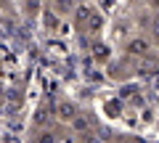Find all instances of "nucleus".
I'll return each instance as SVG.
<instances>
[{"instance_id":"obj_8","label":"nucleus","mask_w":159,"mask_h":143,"mask_svg":"<svg viewBox=\"0 0 159 143\" xmlns=\"http://www.w3.org/2000/svg\"><path fill=\"white\" fill-rule=\"evenodd\" d=\"M93 56H96V61H106L109 58V48L103 45V42H96V45H93Z\"/></svg>"},{"instance_id":"obj_3","label":"nucleus","mask_w":159,"mask_h":143,"mask_svg":"<svg viewBox=\"0 0 159 143\" xmlns=\"http://www.w3.org/2000/svg\"><path fill=\"white\" fill-rule=\"evenodd\" d=\"M101 27H103V16L96 11V8H93V11H90V16H88L85 32H88V34H98V32H101Z\"/></svg>"},{"instance_id":"obj_9","label":"nucleus","mask_w":159,"mask_h":143,"mask_svg":"<svg viewBox=\"0 0 159 143\" xmlns=\"http://www.w3.org/2000/svg\"><path fill=\"white\" fill-rule=\"evenodd\" d=\"M151 34H154V40L159 42V13L151 19Z\"/></svg>"},{"instance_id":"obj_2","label":"nucleus","mask_w":159,"mask_h":143,"mask_svg":"<svg viewBox=\"0 0 159 143\" xmlns=\"http://www.w3.org/2000/svg\"><path fill=\"white\" fill-rule=\"evenodd\" d=\"M77 6H80L77 0H51V6H48V8H51L58 19H64V16H72V13L77 11Z\"/></svg>"},{"instance_id":"obj_7","label":"nucleus","mask_w":159,"mask_h":143,"mask_svg":"<svg viewBox=\"0 0 159 143\" xmlns=\"http://www.w3.org/2000/svg\"><path fill=\"white\" fill-rule=\"evenodd\" d=\"M72 127H74V130H77V132H88V130H90V122H88V117L82 114V111H80V114L74 117Z\"/></svg>"},{"instance_id":"obj_5","label":"nucleus","mask_w":159,"mask_h":143,"mask_svg":"<svg viewBox=\"0 0 159 143\" xmlns=\"http://www.w3.org/2000/svg\"><path fill=\"white\" fill-rule=\"evenodd\" d=\"M127 51H130L133 56H146L148 53V42L146 40H133L130 45H127Z\"/></svg>"},{"instance_id":"obj_4","label":"nucleus","mask_w":159,"mask_h":143,"mask_svg":"<svg viewBox=\"0 0 159 143\" xmlns=\"http://www.w3.org/2000/svg\"><path fill=\"white\" fill-rule=\"evenodd\" d=\"M90 11H93L90 6H77V11H74V27H77V32H85V24H88Z\"/></svg>"},{"instance_id":"obj_1","label":"nucleus","mask_w":159,"mask_h":143,"mask_svg":"<svg viewBox=\"0 0 159 143\" xmlns=\"http://www.w3.org/2000/svg\"><path fill=\"white\" fill-rule=\"evenodd\" d=\"M77 114H80L77 103L69 101V98H61V101L56 103V119H58V122H66V125H72Z\"/></svg>"},{"instance_id":"obj_6","label":"nucleus","mask_w":159,"mask_h":143,"mask_svg":"<svg viewBox=\"0 0 159 143\" xmlns=\"http://www.w3.org/2000/svg\"><path fill=\"white\" fill-rule=\"evenodd\" d=\"M32 143H56V135L51 130H37L32 135Z\"/></svg>"}]
</instances>
